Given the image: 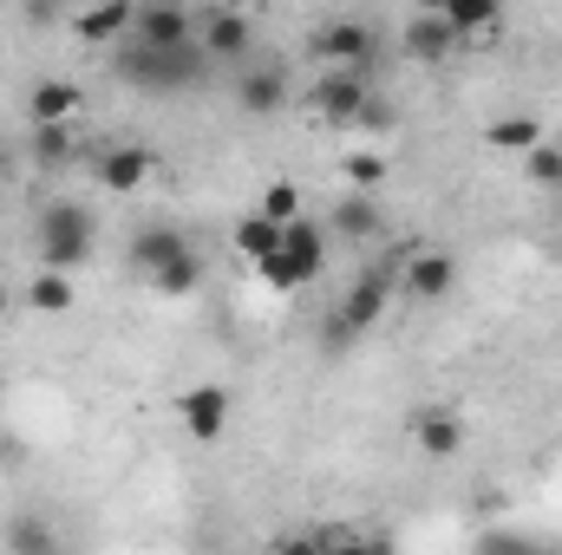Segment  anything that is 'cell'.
I'll list each match as a JSON object with an SVG mask.
<instances>
[{"label":"cell","mask_w":562,"mask_h":555,"mask_svg":"<svg viewBox=\"0 0 562 555\" xmlns=\"http://www.w3.org/2000/svg\"><path fill=\"white\" fill-rule=\"evenodd\" d=\"M406 262H413V249H393V256H380V262H367L353 287H347V301L334 307V320L321 327V340L340 353V347H353L360 333H373L380 327V314H386V301L400 294V281H406Z\"/></svg>","instance_id":"cell-1"},{"label":"cell","mask_w":562,"mask_h":555,"mask_svg":"<svg viewBox=\"0 0 562 555\" xmlns=\"http://www.w3.org/2000/svg\"><path fill=\"white\" fill-rule=\"evenodd\" d=\"M92 242H99V223L79 196H53L40 209V269L46 275H72L79 262H92Z\"/></svg>","instance_id":"cell-2"},{"label":"cell","mask_w":562,"mask_h":555,"mask_svg":"<svg viewBox=\"0 0 562 555\" xmlns=\"http://www.w3.org/2000/svg\"><path fill=\"white\" fill-rule=\"evenodd\" d=\"M112 72L125 79V86H138V92H196L203 79H210V59L190 46V53H150V46H119L112 53Z\"/></svg>","instance_id":"cell-3"},{"label":"cell","mask_w":562,"mask_h":555,"mask_svg":"<svg viewBox=\"0 0 562 555\" xmlns=\"http://www.w3.org/2000/svg\"><path fill=\"white\" fill-rule=\"evenodd\" d=\"M307 53L321 59V66H347V72H367L373 59H380V33L367 26V20H321L314 33H307Z\"/></svg>","instance_id":"cell-4"},{"label":"cell","mask_w":562,"mask_h":555,"mask_svg":"<svg viewBox=\"0 0 562 555\" xmlns=\"http://www.w3.org/2000/svg\"><path fill=\"white\" fill-rule=\"evenodd\" d=\"M177 418H183V431L196 444H216L229 431V418H236V393L229 386H183L177 393Z\"/></svg>","instance_id":"cell-5"},{"label":"cell","mask_w":562,"mask_h":555,"mask_svg":"<svg viewBox=\"0 0 562 555\" xmlns=\"http://www.w3.org/2000/svg\"><path fill=\"white\" fill-rule=\"evenodd\" d=\"M183 256H196V242H190L177 223H144L138 236H132V249H125V262H132L144 281H157L164 269H177Z\"/></svg>","instance_id":"cell-6"},{"label":"cell","mask_w":562,"mask_h":555,"mask_svg":"<svg viewBox=\"0 0 562 555\" xmlns=\"http://www.w3.org/2000/svg\"><path fill=\"white\" fill-rule=\"evenodd\" d=\"M256 46V26H249V13H236V7H210V13H196V53L216 66V59H243Z\"/></svg>","instance_id":"cell-7"},{"label":"cell","mask_w":562,"mask_h":555,"mask_svg":"<svg viewBox=\"0 0 562 555\" xmlns=\"http://www.w3.org/2000/svg\"><path fill=\"white\" fill-rule=\"evenodd\" d=\"M132 46H150V53H190V46H196V13H190V7H138Z\"/></svg>","instance_id":"cell-8"},{"label":"cell","mask_w":562,"mask_h":555,"mask_svg":"<svg viewBox=\"0 0 562 555\" xmlns=\"http://www.w3.org/2000/svg\"><path fill=\"white\" fill-rule=\"evenodd\" d=\"M132 26H138V0H105V7L72 13V39H86V46H112V53L132 39Z\"/></svg>","instance_id":"cell-9"},{"label":"cell","mask_w":562,"mask_h":555,"mask_svg":"<svg viewBox=\"0 0 562 555\" xmlns=\"http://www.w3.org/2000/svg\"><path fill=\"white\" fill-rule=\"evenodd\" d=\"M458 46H464V39H458V33L438 20V7H425V13H413V20L400 26V53H406V59H419V66H438V59H451Z\"/></svg>","instance_id":"cell-10"},{"label":"cell","mask_w":562,"mask_h":555,"mask_svg":"<svg viewBox=\"0 0 562 555\" xmlns=\"http://www.w3.org/2000/svg\"><path fill=\"white\" fill-rule=\"evenodd\" d=\"M413 301H445L451 287H458V256L451 249H413V262H406V281H400Z\"/></svg>","instance_id":"cell-11"},{"label":"cell","mask_w":562,"mask_h":555,"mask_svg":"<svg viewBox=\"0 0 562 555\" xmlns=\"http://www.w3.org/2000/svg\"><path fill=\"white\" fill-rule=\"evenodd\" d=\"M367 99H373L367 72H347V66H327V72H321V86H314V105H321L327 118H360V112H367Z\"/></svg>","instance_id":"cell-12"},{"label":"cell","mask_w":562,"mask_h":555,"mask_svg":"<svg viewBox=\"0 0 562 555\" xmlns=\"http://www.w3.org/2000/svg\"><path fill=\"white\" fill-rule=\"evenodd\" d=\"M79 105H86V92H79L72 79H40V86L26 92V125H33V132H46V125H72Z\"/></svg>","instance_id":"cell-13"},{"label":"cell","mask_w":562,"mask_h":555,"mask_svg":"<svg viewBox=\"0 0 562 555\" xmlns=\"http://www.w3.org/2000/svg\"><path fill=\"white\" fill-rule=\"evenodd\" d=\"M327 229H334L340 242H380V236H386V203L347 190V196L334 203V223H327Z\"/></svg>","instance_id":"cell-14"},{"label":"cell","mask_w":562,"mask_h":555,"mask_svg":"<svg viewBox=\"0 0 562 555\" xmlns=\"http://www.w3.org/2000/svg\"><path fill=\"white\" fill-rule=\"evenodd\" d=\"M281 262L301 275V287H307V281H321V269H327V229H321V223H307V216H301V223H288V229H281Z\"/></svg>","instance_id":"cell-15"},{"label":"cell","mask_w":562,"mask_h":555,"mask_svg":"<svg viewBox=\"0 0 562 555\" xmlns=\"http://www.w3.org/2000/svg\"><path fill=\"white\" fill-rule=\"evenodd\" d=\"M236 105H243L249 118H276L281 105H288V72H281V66H249V72L236 79Z\"/></svg>","instance_id":"cell-16"},{"label":"cell","mask_w":562,"mask_h":555,"mask_svg":"<svg viewBox=\"0 0 562 555\" xmlns=\"http://www.w3.org/2000/svg\"><path fill=\"white\" fill-rule=\"evenodd\" d=\"M413 438H419L425 457H458L464 451V418L451 406H419L413 412Z\"/></svg>","instance_id":"cell-17"},{"label":"cell","mask_w":562,"mask_h":555,"mask_svg":"<svg viewBox=\"0 0 562 555\" xmlns=\"http://www.w3.org/2000/svg\"><path fill=\"white\" fill-rule=\"evenodd\" d=\"M150 163H157V157H150L144 144H119V150H105V157H99V183H105L112 196H132L144 177H150Z\"/></svg>","instance_id":"cell-18"},{"label":"cell","mask_w":562,"mask_h":555,"mask_svg":"<svg viewBox=\"0 0 562 555\" xmlns=\"http://www.w3.org/2000/svg\"><path fill=\"white\" fill-rule=\"evenodd\" d=\"M0 543H7V555H59V530L46 517H33V510H13Z\"/></svg>","instance_id":"cell-19"},{"label":"cell","mask_w":562,"mask_h":555,"mask_svg":"<svg viewBox=\"0 0 562 555\" xmlns=\"http://www.w3.org/2000/svg\"><path fill=\"white\" fill-rule=\"evenodd\" d=\"M438 20L464 39V33H497V26H504V7H497V0H445Z\"/></svg>","instance_id":"cell-20"},{"label":"cell","mask_w":562,"mask_h":555,"mask_svg":"<svg viewBox=\"0 0 562 555\" xmlns=\"http://www.w3.org/2000/svg\"><path fill=\"white\" fill-rule=\"evenodd\" d=\"M229 242H236V256H249L256 269H262V262H276V256H281V229H276V223H262L256 209H249V216L236 223V236H229Z\"/></svg>","instance_id":"cell-21"},{"label":"cell","mask_w":562,"mask_h":555,"mask_svg":"<svg viewBox=\"0 0 562 555\" xmlns=\"http://www.w3.org/2000/svg\"><path fill=\"white\" fill-rule=\"evenodd\" d=\"M484 138H491V150H510V157H530V150L543 144V125H537L530 112H510V118H497V125H491Z\"/></svg>","instance_id":"cell-22"},{"label":"cell","mask_w":562,"mask_h":555,"mask_svg":"<svg viewBox=\"0 0 562 555\" xmlns=\"http://www.w3.org/2000/svg\"><path fill=\"white\" fill-rule=\"evenodd\" d=\"M79 157V132L72 125H46V132H33V163L40 170H66Z\"/></svg>","instance_id":"cell-23"},{"label":"cell","mask_w":562,"mask_h":555,"mask_svg":"<svg viewBox=\"0 0 562 555\" xmlns=\"http://www.w3.org/2000/svg\"><path fill=\"white\" fill-rule=\"evenodd\" d=\"M26 307L33 314H72V275H40L26 281Z\"/></svg>","instance_id":"cell-24"},{"label":"cell","mask_w":562,"mask_h":555,"mask_svg":"<svg viewBox=\"0 0 562 555\" xmlns=\"http://www.w3.org/2000/svg\"><path fill=\"white\" fill-rule=\"evenodd\" d=\"M256 216H262V223H276V229L301 223V183H288V177H281V183H269V190L256 196Z\"/></svg>","instance_id":"cell-25"},{"label":"cell","mask_w":562,"mask_h":555,"mask_svg":"<svg viewBox=\"0 0 562 555\" xmlns=\"http://www.w3.org/2000/svg\"><path fill=\"white\" fill-rule=\"evenodd\" d=\"M471 555H550V543H537V536H524V530H504V523H491V530L471 543Z\"/></svg>","instance_id":"cell-26"},{"label":"cell","mask_w":562,"mask_h":555,"mask_svg":"<svg viewBox=\"0 0 562 555\" xmlns=\"http://www.w3.org/2000/svg\"><path fill=\"white\" fill-rule=\"evenodd\" d=\"M340 170H347V183H353L360 196H373V190H386V170H393V163H386L380 150H353Z\"/></svg>","instance_id":"cell-27"},{"label":"cell","mask_w":562,"mask_h":555,"mask_svg":"<svg viewBox=\"0 0 562 555\" xmlns=\"http://www.w3.org/2000/svg\"><path fill=\"white\" fill-rule=\"evenodd\" d=\"M150 287H157V294H170V301H183V294H196V287H203V256H183L177 269H164V275L150 281Z\"/></svg>","instance_id":"cell-28"},{"label":"cell","mask_w":562,"mask_h":555,"mask_svg":"<svg viewBox=\"0 0 562 555\" xmlns=\"http://www.w3.org/2000/svg\"><path fill=\"white\" fill-rule=\"evenodd\" d=\"M327 555H393V536H347V530H321Z\"/></svg>","instance_id":"cell-29"},{"label":"cell","mask_w":562,"mask_h":555,"mask_svg":"<svg viewBox=\"0 0 562 555\" xmlns=\"http://www.w3.org/2000/svg\"><path fill=\"white\" fill-rule=\"evenodd\" d=\"M524 177H530V183H543V190H557V183H562V150H557V144H537V150L524 157Z\"/></svg>","instance_id":"cell-30"},{"label":"cell","mask_w":562,"mask_h":555,"mask_svg":"<svg viewBox=\"0 0 562 555\" xmlns=\"http://www.w3.org/2000/svg\"><path fill=\"white\" fill-rule=\"evenodd\" d=\"M256 275H262V287H276V294H294V287H301V275H294V269H288V262H262V269H256Z\"/></svg>","instance_id":"cell-31"},{"label":"cell","mask_w":562,"mask_h":555,"mask_svg":"<svg viewBox=\"0 0 562 555\" xmlns=\"http://www.w3.org/2000/svg\"><path fill=\"white\" fill-rule=\"evenodd\" d=\"M353 125H367V132H393V125H400V112H393L386 99H367V112H360Z\"/></svg>","instance_id":"cell-32"},{"label":"cell","mask_w":562,"mask_h":555,"mask_svg":"<svg viewBox=\"0 0 562 555\" xmlns=\"http://www.w3.org/2000/svg\"><path fill=\"white\" fill-rule=\"evenodd\" d=\"M276 555H327V543L321 536H288V543H276Z\"/></svg>","instance_id":"cell-33"},{"label":"cell","mask_w":562,"mask_h":555,"mask_svg":"<svg viewBox=\"0 0 562 555\" xmlns=\"http://www.w3.org/2000/svg\"><path fill=\"white\" fill-rule=\"evenodd\" d=\"M0 314H7V287H0Z\"/></svg>","instance_id":"cell-34"}]
</instances>
